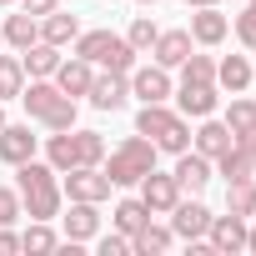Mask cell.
I'll return each mask as SVG.
<instances>
[{"label": "cell", "instance_id": "4", "mask_svg": "<svg viewBox=\"0 0 256 256\" xmlns=\"http://www.w3.org/2000/svg\"><path fill=\"white\" fill-rule=\"evenodd\" d=\"M146 171H156V141H146V136L120 141V146L110 151V166H106L110 186H136Z\"/></svg>", "mask_w": 256, "mask_h": 256}, {"label": "cell", "instance_id": "43", "mask_svg": "<svg viewBox=\"0 0 256 256\" xmlns=\"http://www.w3.org/2000/svg\"><path fill=\"white\" fill-rule=\"evenodd\" d=\"M186 6H196V10H201V6H216V0H186Z\"/></svg>", "mask_w": 256, "mask_h": 256}, {"label": "cell", "instance_id": "17", "mask_svg": "<svg viewBox=\"0 0 256 256\" xmlns=\"http://www.w3.org/2000/svg\"><path fill=\"white\" fill-rule=\"evenodd\" d=\"M176 100H181V116H196V120H206V116L216 110V100H221V96H216V86L181 80V96H176Z\"/></svg>", "mask_w": 256, "mask_h": 256}, {"label": "cell", "instance_id": "5", "mask_svg": "<svg viewBox=\"0 0 256 256\" xmlns=\"http://www.w3.org/2000/svg\"><path fill=\"white\" fill-rule=\"evenodd\" d=\"M66 196L70 201H106L110 196V176L100 171V166H76V171H66Z\"/></svg>", "mask_w": 256, "mask_h": 256}, {"label": "cell", "instance_id": "10", "mask_svg": "<svg viewBox=\"0 0 256 256\" xmlns=\"http://www.w3.org/2000/svg\"><path fill=\"white\" fill-rule=\"evenodd\" d=\"M36 156V136H30V126H0V161L6 166H20Z\"/></svg>", "mask_w": 256, "mask_h": 256}, {"label": "cell", "instance_id": "23", "mask_svg": "<svg viewBox=\"0 0 256 256\" xmlns=\"http://www.w3.org/2000/svg\"><path fill=\"white\" fill-rule=\"evenodd\" d=\"M0 36H6V40H10L16 50H26V46H36V40H40V20H36L30 10H26V16H10Z\"/></svg>", "mask_w": 256, "mask_h": 256}, {"label": "cell", "instance_id": "33", "mask_svg": "<svg viewBox=\"0 0 256 256\" xmlns=\"http://www.w3.org/2000/svg\"><path fill=\"white\" fill-rule=\"evenodd\" d=\"M156 151H171V156L191 151V126H186V116H176V120H171V131L156 141Z\"/></svg>", "mask_w": 256, "mask_h": 256}, {"label": "cell", "instance_id": "34", "mask_svg": "<svg viewBox=\"0 0 256 256\" xmlns=\"http://www.w3.org/2000/svg\"><path fill=\"white\" fill-rule=\"evenodd\" d=\"M56 246H60V236H56L46 221H36V226L20 236V251H56Z\"/></svg>", "mask_w": 256, "mask_h": 256}, {"label": "cell", "instance_id": "7", "mask_svg": "<svg viewBox=\"0 0 256 256\" xmlns=\"http://www.w3.org/2000/svg\"><path fill=\"white\" fill-rule=\"evenodd\" d=\"M141 201L151 206V216H166L181 201V181L176 176H161V171H146L141 176Z\"/></svg>", "mask_w": 256, "mask_h": 256}, {"label": "cell", "instance_id": "47", "mask_svg": "<svg viewBox=\"0 0 256 256\" xmlns=\"http://www.w3.org/2000/svg\"><path fill=\"white\" fill-rule=\"evenodd\" d=\"M0 46H6V36H0Z\"/></svg>", "mask_w": 256, "mask_h": 256}, {"label": "cell", "instance_id": "26", "mask_svg": "<svg viewBox=\"0 0 256 256\" xmlns=\"http://www.w3.org/2000/svg\"><path fill=\"white\" fill-rule=\"evenodd\" d=\"M166 246H171V231H166V226H151V221L131 236V251H136V256H161Z\"/></svg>", "mask_w": 256, "mask_h": 256}, {"label": "cell", "instance_id": "3", "mask_svg": "<svg viewBox=\"0 0 256 256\" xmlns=\"http://www.w3.org/2000/svg\"><path fill=\"white\" fill-rule=\"evenodd\" d=\"M20 100H26V110H30L40 126H50V131H70V126H76V100H70L56 80H30V86L20 90Z\"/></svg>", "mask_w": 256, "mask_h": 256}, {"label": "cell", "instance_id": "39", "mask_svg": "<svg viewBox=\"0 0 256 256\" xmlns=\"http://www.w3.org/2000/svg\"><path fill=\"white\" fill-rule=\"evenodd\" d=\"M20 6H26V10H30V16L40 20V16H50V10H60V0H20Z\"/></svg>", "mask_w": 256, "mask_h": 256}, {"label": "cell", "instance_id": "13", "mask_svg": "<svg viewBox=\"0 0 256 256\" xmlns=\"http://www.w3.org/2000/svg\"><path fill=\"white\" fill-rule=\"evenodd\" d=\"M226 30H231V20L216 16V6H201V10L191 16V40H196V46H221Z\"/></svg>", "mask_w": 256, "mask_h": 256}, {"label": "cell", "instance_id": "38", "mask_svg": "<svg viewBox=\"0 0 256 256\" xmlns=\"http://www.w3.org/2000/svg\"><path fill=\"white\" fill-rule=\"evenodd\" d=\"M100 256H131V236H100Z\"/></svg>", "mask_w": 256, "mask_h": 256}, {"label": "cell", "instance_id": "27", "mask_svg": "<svg viewBox=\"0 0 256 256\" xmlns=\"http://www.w3.org/2000/svg\"><path fill=\"white\" fill-rule=\"evenodd\" d=\"M226 211L231 216H256V186L246 181H226Z\"/></svg>", "mask_w": 256, "mask_h": 256}, {"label": "cell", "instance_id": "37", "mask_svg": "<svg viewBox=\"0 0 256 256\" xmlns=\"http://www.w3.org/2000/svg\"><path fill=\"white\" fill-rule=\"evenodd\" d=\"M20 216V191H10V186H0V226H10Z\"/></svg>", "mask_w": 256, "mask_h": 256}, {"label": "cell", "instance_id": "30", "mask_svg": "<svg viewBox=\"0 0 256 256\" xmlns=\"http://www.w3.org/2000/svg\"><path fill=\"white\" fill-rule=\"evenodd\" d=\"M216 166H221V176H226V181H246V176H256L241 146H231V151H221V156H216Z\"/></svg>", "mask_w": 256, "mask_h": 256}, {"label": "cell", "instance_id": "20", "mask_svg": "<svg viewBox=\"0 0 256 256\" xmlns=\"http://www.w3.org/2000/svg\"><path fill=\"white\" fill-rule=\"evenodd\" d=\"M76 36H80V20H76V16H66V10L40 16V40H50V46H70Z\"/></svg>", "mask_w": 256, "mask_h": 256}, {"label": "cell", "instance_id": "46", "mask_svg": "<svg viewBox=\"0 0 256 256\" xmlns=\"http://www.w3.org/2000/svg\"><path fill=\"white\" fill-rule=\"evenodd\" d=\"M0 126H6V110H0Z\"/></svg>", "mask_w": 256, "mask_h": 256}, {"label": "cell", "instance_id": "6", "mask_svg": "<svg viewBox=\"0 0 256 256\" xmlns=\"http://www.w3.org/2000/svg\"><path fill=\"white\" fill-rule=\"evenodd\" d=\"M206 241H211V251L216 256H236V251H246V216H211V226H206Z\"/></svg>", "mask_w": 256, "mask_h": 256}, {"label": "cell", "instance_id": "41", "mask_svg": "<svg viewBox=\"0 0 256 256\" xmlns=\"http://www.w3.org/2000/svg\"><path fill=\"white\" fill-rule=\"evenodd\" d=\"M236 146L246 151V161H251V171H256V131H251V136H236Z\"/></svg>", "mask_w": 256, "mask_h": 256}, {"label": "cell", "instance_id": "31", "mask_svg": "<svg viewBox=\"0 0 256 256\" xmlns=\"http://www.w3.org/2000/svg\"><path fill=\"white\" fill-rule=\"evenodd\" d=\"M100 66H106V70H116V76H131V70H136V50H131V40H120V36H116V46L106 50V60H100Z\"/></svg>", "mask_w": 256, "mask_h": 256}, {"label": "cell", "instance_id": "1", "mask_svg": "<svg viewBox=\"0 0 256 256\" xmlns=\"http://www.w3.org/2000/svg\"><path fill=\"white\" fill-rule=\"evenodd\" d=\"M16 171H20V206L30 211V221H50V216L60 211V186H56V176H60V171H56L50 161L40 166L36 156H30V161H20Z\"/></svg>", "mask_w": 256, "mask_h": 256}, {"label": "cell", "instance_id": "45", "mask_svg": "<svg viewBox=\"0 0 256 256\" xmlns=\"http://www.w3.org/2000/svg\"><path fill=\"white\" fill-rule=\"evenodd\" d=\"M141 6H156V0H141Z\"/></svg>", "mask_w": 256, "mask_h": 256}, {"label": "cell", "instance_id": "42", "mask_svg": "<svg viewBox=\"0 0 256 256\" xmlns=\"http://www.w3.org/2000/svg\"><path fill=\"white\" fill-rule=\"evenodd\" d=\"M246 251L256 256V226H246Z\"/></svg>", "mask_w": 256, "mask_h": 256}, {"label": "cell", "instance_id": "9", "mask_svg": "<svg viewBox=\"0 0 256 256\" xmlns=\"http://www.w3.org/2000/svg\"><path fill=\"white\" fill-rule=\"evenodd\" d=\"M126 90H131V80H126V76H116V70H106V76H96L90 80V106L96 110H120L126 106Z\"/></svg>", "mask_w": 256, "mask_h": 256}, {"label": "cell", "instance_id": "36", "mask_svg": "<svg viewBox=\"0 0 256 256\" xmlns=\"http://www.w3.org/2000/svg\"><path fill=\"white\" fill-rule=\"evenodd\" d=\"M236 40L256 50V0H246V10L236 16Z\"/></svg>", "mask_w": 256, "mask_h": 256}, {"label": "cell", "instance_id": "14", "mask_svg": "<svg viewBox=\"0 0 256 256\" xmlns=\"http://www.w3.org/2000/svg\"><path fill=\"white\" fill-rule=\"evenodd\" d=\"M191 141H196V151H201L206 161H216L221 151H231V146H236V136H231V126H226V120H211V116H206V126H201V131H196Z\"/></svg>", "mask_w": 256, "mask_h": 256}, {"label": "cell", "instance_id": "44", "mask_svg": "<svg viewBox=\"0 0 256 256\" xmlns=\"http://www.w3.org/2000/svg\"><path fill=\"white\" fill-rule=\"evenodd\" d=\"M0 6H16V0H0Z\"/></svg>", "mask_w": 256, "mask_h": 256}, {"label": "cell", "instance_id": "29", "mask_svg": "<svg viewBox=\"0 0 256 256\" xmlns=\"http://www.w3.org/2000/svg\"><path fill=\"white\" fill-rule=\"evenodd\" d=\"M181 80L216 86V60H211V56H186V60H181Z\"/></svg>", "mask_w": 256, "mask_h": 256}, {"label": "cell", "instance_id": "11", "mask_svg": "<svg viewBox=\"0 0 256 256\" xmlns=\"http://www.w3.org/2000/svg\"><path fill=\"white\" fill-rule=\"evenodd\" d=\"M131 90L141 96V106L166 100V96H171V76H166V66H141V70H131Z\"/></svg>", "mask_w": 256, "mask_h": 256}, {"label": "cell", "instance_id": "32", "mask_svg": "<svg viewBox=\"0 0 256 256\" xmlns=\"http://www.w3.org/2000/svg\"><path fill=\"white\" fill-rule=\"evenodd\" d=\"M226 126H231V136H251L256 131V100H231Z\"/></svg>", "mask_w": 256, "mask_h": 256}, {"label": "cell", "instance_id": "2", "mask_svg": "<svg viewBox=\"0 0 256 256\" xmlns=\"http://www.w3.org/2000/svg\"><path fill=\"white\" fill-rule=\"evenodd\" d=\"M46 161L66 176V171H76V166H100L106 161V141H100V131H56L50 141H46Z\"/></svg>", "mask_w": 256, "mask_h": 256}, {"label": "cell", "instance_id": "25", "mask_svg": "<svg viewBox=\"0 0 256 256\" xmlns=\"http://www.w3.org/2000/svg\"><path fill=\"white\" fill-rule=\"evenodd\" d=\"M110 46H116V36H110V30H86V36H76V56H80V60H90V66H100Z\"/></svg>", "mask_w": 256, "mask_h": 256}, {"label": "cell", "instance_id": "8", "mask_svg": "<svg viewBox=\"0 0 256 256\" xmlns=\"http://www.w3.org/2000/svg\"><path fill=\"white\" fill-rule=\"evenodd\" d=\"M206 226H211V211H206L201 201H176V206H171V236H181V241H201Z\"/></svg>", "mask_w": 256, "mask_h": 256}, {"label": "cell", "instance_id": "18", "mask_svg": "<svg viewBox=\"0 0 256 256\" xmlns=\"http://www.w3.org/2000/svg\"><path fill=\"white\" fill-rule=\"evenodd\" d=\"M171 176L181 181V191H206V181H211V161H206L201 151H181V161H176Z\"/></svg>", "mask_w": 256, "mask_h": 256}, {"label": "cell", "instance_id": "12", "mask_svg": "<svg viewBox=\"0 0 256 256\" xmlns=\"http://www.w3.org/2000/svg\"><path fill=\"white\" fill-rule=\"evenodd\" d=\"M96 231H100V211H96V201H70V216H66V241L86 246Z\"/></svg>", "mask_w": 256, "mask_h": 256}, {"label": "cell", "instance_id": "24", "mask_svg": "<svg viewBox=\"0 0 256 256\" xmlns=\"http://www.w3.org/2000/svg\"><path fill=\"white\" fill-rule=\"evenodd\" d=\"M146 221H151V206H146L141 196H136V201H120V206H116V231H120V236H136Z\"/></svg>", "mask_w": 256, "mask_h": 256}, {"label": "cell", "instance_id": "16", "mask_svg": "<svg viewBox=\"0 0 256 256\" xmlns=\"http://www.w3.org/2000/svg\"><path fill=\"white\" fill-rule=\"evenodd\" d=\"M90 80H96V70H90V60H80V56L56 66V86H60L70 100H76V96H86V90H90Z\"/></svg>", "mask_w": 256, "mask_h": 256}, {"label": "cell", "instance_id": "35", "mask_svg": "<svg viewBox=\"0 0 256 256\" xmlns=\"http://www.w3.org/2000/svg\"><path fill=\"white\" fill-rule=\"evenodd\" d=\"M156 36H161V30H156L146 16H136V20H131V36H126V40H131V50H136V56H146V50L156 46Z\"/></svg>", "mask_w": 256, "mask_h": 256}, {"label": "cell", "instance_id": "19", "mask_svg": "<svg viewBox=\"0 0 256 256\" xmlns=\"http://www.w3.org/2000/svg\"><path fill=\"white\" fill-rule=\"evenodd\" d=\"M26 76H36V80H50L56 76V66H60V46H50V40H36V46H26Z\"/></svg>", "mask_w": 256, "mask_h": 256}, {"label": "cell", "instance_id": "40", "mask_svg": "<svg viewBox=\"0 0 256 256\" xmlns=\"http://www.w3.org/2000/svg\"><path fill=\"white\" fill-rule=\"evenodd\" d=\"M10 251H20V236L10 226H0V256H10Z\"/></svg>", "mask_w": 256, "mask_h": 256}, {"label": "cell", "instance_id": "15", "mask_svg": "<svg viewBox=\"0 0 256 256\" xmlns=\"http://www.w3.org/2000/svg\"><path fill=\"white\" fill-rule=\"evenodd\" d=\"M156 66H166V70H176L186 56H191V30H161L156 36Z\"/></svg>", "mask_w": 256, "mask_h": 256}, {"label": "cell", "instance_id": "21", "mask_svg": "<svg viewBox=\"0 0 256 256\" xmlns=\"http://www.w3.org/2000/svg\"><path fill=\"white\" fill-rule=\"evenodd\" d=\"M171 120H176V110H166V100H151V106H141V116H136V131L151 136V141H161V136L171 131Z\"/></svg>", "mask_w": 256, "mask_h": 256}, {"label": "cell", "instance_id": "22", "mask_svg": "<svg viewBox=\"0 0 256 256\" xmlns=\"http://www.w3.org/2000/svg\"><path fill=\"white\" fill-rule=\"evenodd\" d=\"M216 80H221L231 96H241V90L251 86V60H246V56H226V60L216 66Z\"/></svg>", "mask_w": 256, "mask_h": 256}, {"label": "cell", "instance_id": "28", "mask_svg": "<svg viewBox=\"0 0 256 256\" xmlns=\"http://www.w3.org/2000/svg\"><path fill=\"white\" fill-rule=\"evenodd\" d=\"M26 90V66L16 56H0V100H16Z\"/></svg>", "mask_w": 256, "mask_h": 256}]
</instances>
